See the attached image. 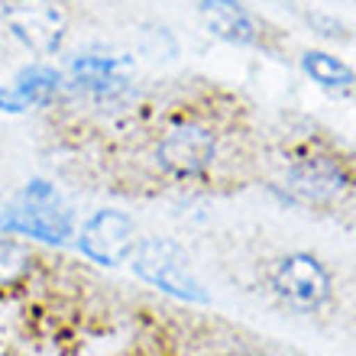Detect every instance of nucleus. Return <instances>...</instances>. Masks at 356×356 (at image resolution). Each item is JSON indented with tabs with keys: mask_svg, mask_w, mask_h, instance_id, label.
<instances>
[{
	"mask_svg": "<svg viewBox=\"0 0 356 356\" xmlns=\"http://www.w3.org/2000/svg\"><path fill=\"white\" fill-rule=\"evenodd\" d=\"M133 272L143 282H149L152 289L165 291V295H175L181 301H195V305L207 301V291L191 272L185 250L175 246L172 240H143L133 250Z\"/></svg>",
	"mask_w": 356,
	"mask_h": 356,
	"instance_id": "f257e3e1",
	"label": "nucleus"
},
{
	"mask_svg": "<svg viewBox=\"0 0 356 356\" xmlns=\"http://www.w3.org/2000/svg\"><path fill=\"white\" fill-rule=\"evenodd\" d=\"M3 23L36 56H56L68 33L65 13L56 0H7Z\"/></svg>",
	"mask_w": 356,
	"mask_h": 356,
	"instance_id": "f03ea898",
	"label": "nucleus"
},
{
	"mask_svg": "<svg viewBox=\"0 0 356 356\" xmlns=\"http://www.w3.org/2000/svg\"><path fill=\"white\" fill-rule=\"evenodd\" d=\"M272 289L282 301H289L298 311H314L330 298V275L327 269L308 253L285 256L272 272Z\"/></svg>",
	"mask_w": 356,
	"mask_h": 356,
	"instance_id": "7ed1b4c3",
	"label": "nucleus"
},
{
	"mask_svg": "<svg viewBox=\"0 0 356 356\" xmlns=\"http://www.w3.org/2000/svg\"><path fill=\"white\" fill-rule=\"evenodd\" d=\"M214 156H217V136L201 123H178L156 146L159 165L178 178L201 175L214 162Z\"/></svg>",
	"mask_w": 356,
	"mask_h": 356,
	"instance_id": "20e7f679",
	"label": "nucleus"
},
{
	"mask_svg": "<svg viewBox=\"0 0 356 356\" xmlns=\"http://www.w3.org/2000/svg\"><path fill=\"white\" fill-rule=\"evenodd\" d=\"M78 250L101 266L127 263L136 250V227L120 211H97V214L81 227Z\"/></svg>",
	"mask_w": 356,
	"mask_h": 356,
	"instance_id": "39448f33",
	"label": "nucleus"
},
{
	"mask_svg": "<svg viewBox=\"0 0 356 356\" xmlns=\"http://www.w3.org/2000/svg\"><path fill=\"white\" fill-rule=\"evenodd\" d=\"M0 230L10 234H29L46 243H65L72 236V217L58 207V201H26L19 197L17 207L0 214Z\"/></svg>",
	"mask_w": 356,
	"mask_h": 356,
	"instance_id": "423d86ee",
	"label": "nucleus"
},
{
	"mask_svg": "<svg viewBox=\"0 0 356 356\" xmlns=\"http://www.w3.org/2000/svg\"><path fill=\"white\" fill-rule=\"evenodd\" d=\"M201 19L224 42H234V46L256 42V23L240 0H201Z\"/></svg>",
	"mask_w": 356,
	"mask_h": 356,
	"instance_id": "0eeeda50",
	"label": "nucleus"
},
{
	"mask_svg": "<svg viewBox=\"0 0 356 356\" xmlns=\"http://www.w3.org/2000/svg\"><path fill=\"white\" fill-rule=\"evenodd\" d=\"M289 181L298 195L311 197V201H330L334 195H340V191L347 188L343 172L324 159H311V162H305V165H298V169H291Z\"/></svg>",
	"mask_w": 356,
	"mask_h": 356,
	"instance_id": "6e6552de",
	"label": "nucleus"
},
{
	"mask_svg": "<svg viewBox=\"0 0 356 356\" xmlns=\"http://www.w3.org/2000/svg\"><path fill=\"white\" fill-rule=\"evenodd\" d=\"M13 88L26 101V107H46L56 97L58 88H62V78H58L56 68H49V65H29L17 75V85Z\"/></svg>",
	"mask_w": 356,
	"mask_h": 356,
	"instance_id": "1a4fd4ad",
	"label": "nucleus"
},
{
	"mask_svg": "<svg viewBox=\"0 0 356 356\" xmlns=\"http://www.w3.org/2000/svg\"><path fill=\"white\" fill-rule=\"evenodd\" d=\"M301 68L308 72V78H314L324 88H353L356 72L350 65H343L340 58L327 56V52H305Z\"/></svg>",
	"mask_w": 356,
	"mask_h": 356,
	"instance_id": "9d476101",
	"label": "nucleus"
},
{
	"mask_svg": "<svg viewBox=\"0 0 356 356\" xmlns=\"http://www.w3.org/2000/svg\"><path fill=\"white\" fill-rule=\"evenodd\" d=\"M29 263H33V256H29L26 246H19L17 240H3V236H0V285L19 282L29 272Z\"/></svg>",
	"mask_w": 356,
	"mask_h": 356,
	"instance_id": "9b49d317",
	"label": "nucleus"
},
{
	"mask_svg": "<svg viewBox=\"0 0 356 356\" xmlns=\"http://www.w3.org/2000/svg\"><path fill=\"white\" fill-rule=\"evenodd\" d=\"M23 197L26 201H58V195H56V188L49 185V181H29L26 185V191H23Z\"/></svg>",
	"mask_w": 356,
	"mask_h": 356,
	"instance_id": "f8f14e48",
	"label": "nucleus"
},
{
	"mask_svg": "<svg viewBox=\"0 0 356 356\" xmlns=\"http://www.w3.org/2000/svg\"><path fill=\"white\" fill-rule=\"evenodd\" d=\"M0 111H7V113H23L26 111V101L19 97L17 88H0Z\"/></svg>",
	"mask_w": 356,
	"mask_h": 356,
	"instance_id": "ddd939ff",
	"label": "nucleus"
},
{
	"mask_svg": "<svg viewBox=\"0 0 356 356\" xmlns=\"http://www.w3.org/2000/svg\"><path fill=\"white\" fill-rule=\"evenodd\" d=\"M56 3H65V0H56Z\"/></svg>",
	"mask_w": 356,
	"mask_h": 356,
	"instance_id": "4468645a",
	"label": "nucleus"
}]
</instances>
